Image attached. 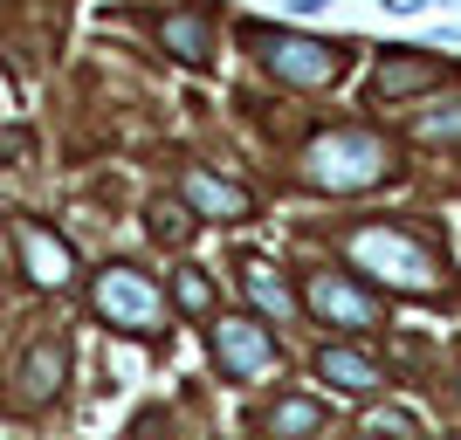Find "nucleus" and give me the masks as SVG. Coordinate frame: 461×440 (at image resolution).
Segmentation results:
<instances>
[{
  "instance_id": "f257e3e1",
  "label": "nucleus",
  "mask_w": 461,
  "mask_h": 440,
  "mask_svg": "<svg viewBox=\"0 0 461 440\" xmlns=\"http://www.w3.org/2000/svg\"><path fill=\"white\" fill-rule=\"evenodd\" d=\"M303 179L324 193H358V186H385L393 179V145L379 131H324L303 152Z\"/></svg>"
},
{
  "instance_id": "f03ea898",
  "label": "nucleus",
  "mask_w": 461,
  "mask_h": 440,
  "mask_svg": "<svg viewBox=\"0 0 461 440\" xmlns=\"http://www.w3.org/2000/svg\"><path fill=\"white\" fill-rule=\"evenodd\" d=\"M249 49L262 56L276 83H296V90H324V83L345 76V49L317 35H289V28H249Z\"/></svg>"
},
{
  "instance_id": "7ed1b4c3",
  "label": "nucleus",
  "mask_w": 461,
  "mask_h": 440,
  "mask_svg": "<svg viewBox=\"0 0 461 440\" xmlns=\"http://www.w3.org/2000/svg\"><path fill=\"white\" fill-rule=\"evenodd\" d=\"M351 255H358L366 275H379V283H393V289H441V262L400 228H366L351 241Z\"/></svg>"
},
{
  "instance_id": "20e7f679",
  "label": "nucleus",
  "mask_w": 461,
  "mask_h": 440,
  "mask_svg": "<svg viewBox=\"0 0 461 440\" xmlns=\"http://www.w3.org/2000/svg\"><path fill=\"white\" fill-rule=\"evenodd\" d=\"M90 310L104 317V324H117V330H131V337H145V330H158L166 324V303H158V289H152V275H138V268H104L90 283Z\"/></svg>"
},
{
  "instance_id": "39448f33",
  "label": "nucleus",
  "mask_w": 461,
  "mask_h": 440,
  "mask_svg": "<svg viewBox=\"0 0 461 440\" xmlns=\"http://www.w3.org/2000/svg\"><path fill=\"white\" fill-rule=\"evenodd\" d=\"M213 358H221L228 379H262V372H276V337L255 317H221L213 324Z\"/></svg>"
},
{
  "instance_id": "423d86ee",
  "label": "nucleus",
  "mask_w": 461,
  "mask_h": 440,
  "mask_svg": "<svg viewBox=\"0 0 461 440\" xmlns=\"http://www.w3.org/2000/svg\"><path fill=\"white\" fill-rule=\"evenodd\" d=\"M62 379H69V345H62V337L28 345V358H21V372H14L21 406H49V400L62 392Z\"/></svg>"
},
{
  "instance_id": "0eeeda50",
  "label": "nucleus",
  "mask_w": 461,
  "mask_h": 440,
  "mask_svg": "<svg viewBox=\"0 0 461 440\" xmlns=\"http://www.w3.org/2000/svg\"><path fill=\"white\" fill-rule=\"evenodd\" d=\"M310 310L317 317H330V324H345V330H372L379 324V310H372V296L366 289H351L345 275H310Z\"/></svg>"
},
{
  "instance_id": "6e6552de",
  "label": "nucleus",
  "mask_w": 461,
  "mask_h": 440,
  "mask_svg": "<svg viewBox=\"0 0 461 440\" xmlns=\"http://www.w3.org/2000/svg\"><path fill=\"white\" fill-rule=\"evenodd\" d=\"M14 241H21V262H28V275H35L41 289H62L69 275H77V255L62 248L56 234L41 228V220H21L14 228Z\"/></svg>"
},
{
  "instance_id": "1a4fd4ad",
  "label": "nucleus",
  "mask_w": 461,
  "mask_h": 440,
  "mask_svg": "<svg viewBox=\"0 0 461 440\" xmlns=\"http://www.w3.org/2000/svg\"><path fill=\"white\" fill-rule=\"evenodd\" d=\"M179 193H186V207L207 213V220H241V213H249V193L228 186V179H213L207 166H193V173L179 179Z\"/></svg>"
},
{
  "instance_id": "9d476101",
  "label": "nucleus",
  "mask_w": 461,
  "mask_h": 440,
  "mask_svg": "<svg viewBox=\"0 0 461 440\" xmlns=\"http://www.w3.org/2000/svg\"><path fill=\"white\" fill-rule=\"evenodd\" d=\"M317 379L338 385V392H379L385 372L372 358H358V351H345V345H324V351H317Z\"/></svg>"
},
{
  "instance_id": "9b49d317",
  "label": "nucleus",
  "mask_w": 461,
  "mask_h": 440,
  "mask_svg": "<svg viewBox=\"0 0 461 440\" xmlns=\"http://www.w3.org/2000/svg\"><path fill=\"white\" fill-rule=\"evenodd\" d=\"M158 41H166L179 62H207V49H213V35H207V21H200V14H166V21H158Z\"/></svg>"
},
{
  "instance_id": "f8f14e48",
  "label": "nucleus",
  "mask_w": 461,
  "mask_h": 440,
  "mask_svg": "<svg viewBox=\"0 0 461 440\" xmlns=\"http://www.w3.org/2000/svg\"><path fill=\"white\" fill-rule=\"evenodd\" d=\"M427 83H434V62L420 56H393L372 69V96H406V90H427Z\"/></svg>"
},
{
  "instance_id": "ddd939ff",
  "label": "nucleus",
  "mask_w": 461,
  "mask_h": 440,
  "mask_svg": "<svg viewBox=\"0 0 461 440\" xmlns=\"http://www.w3.org/2000/svg\"><path fill=\"white\" fill-rule=\"evenodd\" d=\"M413 138H420V145H461V96L420 111V117H413Z\"/></svg>"
},
{
  "instance_id": "4468645a",
  "label": "nucleus",
  "mask_w": 461,
  "mask_h": 440,
  "mask_svg": "<svg viewBox=\"0 0 461 440\" xmlns=\"http://www.w3.org/2000/svg\"><path fill=\"white\" fill-rule=\"evenodd\" d=\"M241 289H249V303L262 310V317H296V303H289V289L276 283V268H249V275H241Z\"/></svg>"
},
{
  "instance_id": "2eb2a0df",
  "label": "nucleus",
  "mask_w": 461,
  "mask_h": 440,
  "mask_svg": "<svg viewBox=\"0 0 461 440\" xmlns=\"http://www.w3.org/2000/svg\"><path fill=\"white\" fill-rule=\"evenodd\" d=\"M269 427H276L283 440H310V434H317V406H310V400H283V406L269 413Z\"/></svg>"
},
{
  "instance_id": "dca6fc26",
  "label": "nucleus",
  "mask_w": 461,
  "mask_h": 440,
  "mask_svg": "<svg viewBox=\"0 0 461 440\" xmlns=\"http://www.w3.org/2000/svg\"><path fill=\"white\" fill-rule=\"evenodd\" d=\"M173 296H179V310H186V317H207V310H213V283L200 275V268H179Z\"/></svg>"
},
{
  "instance_id": "f3484780",
  "label": "nucleus",
  "mask_w": 461,
  "mask_h": 440,
  "mask_svg": "<svg viewBox=\"0 0 461 440\" xmlns=\"http://www.w3.org/2000/svg\"><path fill=\"white\" fill-rule=\"evenodd\" d=\"M186 228H193L186 207H173V200H158V207H152V234H158V241H186Z\"/></svg>"
}]
</instances>
